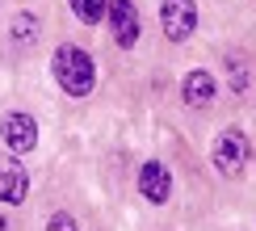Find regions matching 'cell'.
<instances>
[{
	"instance_id": "cell-1",
	"label": "cell",
	"mask_w": 256,
	"mask_h": 231,
	"mask_svg": "<svg viewBox=\"0 0 256 231\" xmlns=\"http://www.w3.org/2000/svg\"><path fill=\"white\" fill-rule=\"evenodd\" d=\"M50 76H55V84L68 97H88L97 88V63L76 42H59L55 55H50Z\"/></svg>"
},
{
	"instance_id": "cell-5",
	"label": "cell",
	"mask_w": 256,
	"mask_h": 231,
	"mask_svg": "<svg viewBox=\"0 0 256 231\" xmlns=\"http://www.w3.org/2000/svg\"><path fill=\"white\" fill-rule=\"evenodd\" d=\"M105 17H110V34L118 46L130 50L138 34H143V21H138V8H134V0H110L105 4Z\"/></svg>"
},
{
	"instance_id": "cell-3",
	"label": "cell",
	"mask_w": 256,
	"mask_h": 231,
	"mask_svg": "<svg viewBox=\"0 0 256 231\" xmlns=\"http://www.w3.org/2000/svg\"><path fill=\"white\" fill-rule=\"evenodd\" d=\"M160 30L168 42H185L198 30V4L194 0H160Z\"/></svg>"
},
{
	"instance_id": "cell-8",
	"label": "cell",
	"mask_w": 256,
	"mask_h": 231,
	"mask_svg": "<svg viewBox=\"0 0 256 231\" xmlns=\"http://www.w3.org/2000/svg\"><path fill=\"white\" fill-rule=\"evenodd\" d=\"M214 92H218V84H214V76H210L206 68H194L180 80V97H185L189 110H206V105L214 101Z\"/></svg>"
},
{
	"instance_id": "cell-11",
	"label": "cell",
	"mask_w": 256,
	"mask_h": 231,
	"mask_svg": "<svg viewBox=\"0 0 256 231\" xmlns=\"http://www.w3.org/2000/svg\"><path fill=\"white\" fill-rule=\"evenodd\" d=\"M227 76H231V84H227V88L244 97V92H248V63H244L240 55H227Z\"/></svg>"
},
{
	"instance_id": "cell-9",
	"label": "cell",
	"mask_w": 256,
	"mask_h": 231,
	"mask_svg": "<svg viewBox=\"0 0 256 231\" xmlns=\"http://www.w3.org/2000/svg\"><path fill=\"white\" fill-rule=\"evenodd\" d=\"M42 34V26H38V17L30 13V8H21V13H13V26H8V42H13L17 50H30L38 42Z\"/></svg>"
},
{
	"instance_id": "cell-10",
	"label": "cell",
	"mask_w": 256,
	"mask_h": 231,
	"mask_svg": "<svg viewBox=\"0 0 256 231\" xmlns=\"http://www.w3.org/2000/svg\"><path fill=\"white\" fill-rule=\"evenodd\" d=\"M72 13H76V21H84V26H97V21L105 17V4L110 0H68Z\"/></svg>"
},
{
	"instance_id": "cell-12",
	"label": "cell",
	"mask_w": 256,
	"mask_h": 231,
	"mask_svg": "<svg viewBox=\"0 0 256 231\" xmlns=\"http://www.w3.org/2000/svg\"><path fill=\"white\" fill-rule=\"evenodd\" d=\"M46 231H80V223L68 214V210H55V214L46 218Z\"/></svg>"
},
{
	"instance_id": "cell-6",
	"label": "cell",
	"mask_w": 256,
	"mask_h": 231,
	"mask_svg": "<svg viewBox=\"0 0 256 231\" xmlns=\"http://www.w3.org/2000/svg\"><path fill=\"white\" fill-rule=\"evenodd\" d=\"M138 194H143L152 206H164L168 198H172V172H168V164L147 160L143 168H138Z\"/></svg>"
},
{
	"instance_id": "cell-2",
	"label": "cell",
	"mask_w": 256,
	"mask_h": 231,
	"mask_svg": "<svg viewBox=\"0 0 256 231\" xmlns=\"http://www.w3.org/2000/svg\"><path fill=\"white\" fill-rule=\"evenodd\" d=\"M248 160H252V143H248V134H244L240 126H227V130L214 139V168L227 176V181H236V176H244Z\"/></svg>"
},
{
	"instance_id": "cell-7",
	"label": "cell",
	"mask_w": 256,
	"mask_h": 231,
	"mask_svg": "<svg viewBox=\"0 0 256 231\" xmlns=\"http://www.w3.org/2000/svg\"><path fill=\"white\" fill-rule=\"evenodd\" d=\"M30 194V172L17 164V156H0V202L21 206Z\"/></svg>"
},
{
	"instance_id": "cell-4",
	"label": "cell",
	"mask_w": 256,
	"mask_h": 231,
	"mask_svg": "<svg viewBox=\"0 0 256 231\" xmlns=\"http://www.w3.org/2000/svg\"><path fill=\"white\" fill-rule=\"evenodd\" d=\"M0 139H4L8 156H30V152L38 147V122L30 118V114L13 110V114L0 118Z\"/></svg>"
},
{
	"instance_id": "cell-13",
	"label": "cell",
	"mask_w": 256,
	"mask_h": 231,
	"mask_svg": "<svg viewBox=\"0 0 256 231\" xmlns=\"http://www.w3.org/2000/svg\"><path fill=\"white\" fill-rule=\"evenodd\" d=\"M0 231H8V218H4V214H0Z\"/></svg>"
}]
</instances>
